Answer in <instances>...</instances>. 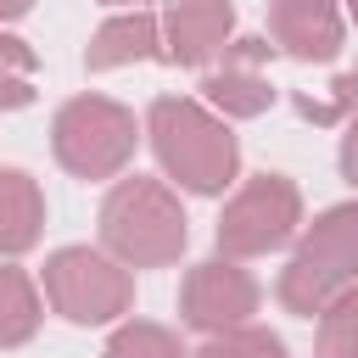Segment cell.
Returning <instances> with one entry per match:
<instances>
[{"mask_svg":"<svg viewBox=\"0 0 358 358\" xmlns=\"http://www.w3.org/2000/svg\"><path fill=\"white\" fill-rule=\"evenodd\" d=\"M28 6H34V0H0V22H6V17H22Z\"/></svg>","mask_w":358,"mask_h":358,"instance_id":"obj_20","label":"cell"},{"mask_svg":"<svg viewBox=\"0 0 358 358\" xmlns=\"http://www.w3.org/2000/svg\"><path fill=\"white\" fill-rule=\"evenodd\" d=\"M291 106H296V117H308V123H341V117H358V73H341L336 84H330V101H313V95H291Z\"/></svg>","mask_w":358,"mask_h":358,"instance_id":"obj_18","label":"cell"},{"mask_svg":"<svg viewBox=\"0 0 358 358\" xmlns=\"http://www.w3.org/2000/svg\"><path fill=\"white\" fill-rule=\"evenodd\" d=\"M101 241L112 257L134 263V268H162L185 252L190 229L179 213V196L162 179H117L112 196L101 201Z\"/></svg>","mask_w":358,"mask_h":358,"instance_id":"obj_2","label":"cell"},{"mask_svg":"<svg viewBox=\"0 0 358 358\" xmlns=\"http://www.w3.org/2000/svg\"><path fill=\"white\" fill-rule=\"evenodd\" d=\"M151 145H157L162 168L196 196H218L241 168V145H235L229 123L185 95L151 101Z\"/></svg>","mask_w":358,"mask_h":358,"instance_id":"obj_1","label":"cell"},{"mask_svg":"<svg viewBox=\"0 0 358 358\" xmlns=\"http://www.w3.org/2000/svg\"><path fill=\"white\" fill-rule=\"evenodd\" d=\"M179 313L185 324L207 330V336H224V330H241L246 313H257V280L246 268H235L229 257H207L185 274L179 285Z\"/></svg>","mask_w":358,"mask_h":358,"instance_id":"obj_7","label":"cell"},{"mask_svg":"<svg viewBox=\"0 0 358 358\" xmlns=\"http://www.w3.org/2000/svg\"><path fill=\"white\" fill-rule=\"evenodd\" d=\"M39 330V291L17 263H0V347H22Z\"/></svg>","mask_w":358,"mask_h":358,"instance_id":"obj_13","label":"cell"},{"mask_svg":"<svg viewBox=\"0 0 358 358\" xmlns=\"http://www.w3.org/2000/svg\"><path fill=\"white\" fill-rule=\"evenodd\" d=\"M341 173L358 185V117L347 123V134H341Z\"/></svg>","mask_w":358,"mask_h":358,"instance_id":"obj_19","label":"cell"},{"mask_svg":"<svg viewBox=\"0 0 358 358\" xmlns=\"http://www.w3.org/2000/svg\"><path fill=\"white\" fill-rule=\"evenodd\" d=\"M347 285H358V201H341L313 218L308 241L280 274V302L291 313H324Z\"/></svg>","mask_w":358,"mask_h":358,"instance_id":"obj_3","label":"cell"},{"mask_svg":"<svg viewBox=\"0 0 358 358\" xmlns=\"http://www.w3.org/2000/svg\"><path fill=\"white\" fill-rule=\"evenodd\" d=\"M268 50H274L268 39H235V45H224V62L207 67L201 90H207V101L224 117H257V112H268V101H274V84L263 73Z\"/></svg>","mask_w":358,"mask_h":358,"instance_id":"obj_8","label":"cell"},{"mask_svg":"<svg viewBox=\"0 0 358 358\" xmlns=\"http://www.w3.org/2000/svg\"><path fill=\"white\" fill-rule=\"evenodd\" d=\"M196 358H285V341L274 330H257V324H241V330H224L213 336Z\"/></svg>","mask_w":358,"mask_h":358,"instance_id":"obj_17","label":"cell"},{"mask_svg":"<svg viewBox=\"0 0 358 358\" xmlns=\"http://www.w3.org/2000/svg\"><path fill=\"white\" fill-rule=\"evenodd\" d=\"M45 229V196L22 168H0V257H17Z\"/></svg>","mask_w":358,"mask_h":358,"instance_id":"obj_12","label":"cell"},{"mask_svg":"<svg viewBox=\"0 0 358 358\" xmlns=\"http://www.w3.org/2000/svg\"><path fill=\"white\" fill-rule=\"evenodd\" d=\"M313 358H358V285H347L319 313V352Z\"/></svg>","mask_w":358,"mask_h":358,"instance_id":"obj_15","label":"cell"},{"mask_svg":"<svg viewBox=\"0 0 358 358\" xmlns=\"http://www.w3.org/2000/svg\"><path fill=\"white\" fill-rule=\"evenodd\" d=\"M106 358H185V347H179L173 330H162L151 319H134L106 341Z\"/></svg>","mask_w":358,"mask_h":358,"instance_id":"obj_16","label":"cell"},{"mask_svg":"<svg viewBox=\"0 0 358 358\" xmlns=\"http://www.w3.org/2000/svg\"><path fill=\"white\" fill-rule=\"evenodd\" d=\"M347 6H352V17H358V0H347Z\"/></svg>","mask_w":358,"mask_h":358,"instance_id":"obj_21","label":"cell"},{"mask_svg":"<svg viewBox=\"0 0 358 358\" xmlns=\"http://www.w3.org/2000/svg\"><path fill=\"white\" fill-rule=\"evenodd\" d=\"M45 296H50V308H56L62 319H73V324H106V319L129 313L134 280H129L112 257H101V252H90V246H62V252L45 263Z\"/></svg>","mask_w":358,"mask_h":358,"instance_id":"obj_5","label":"cell"},{"mask_svg":"<svg viewBox=\"0 0 358 358\" xmlns=\"http://www.w3.org/2000/svg\"><path fill=\"white\" fill-rule=\"evenodd\" d=\"M50 151L78 179H112L134 157V112L106 95H73L50 123Z\"/></svg>","mask_w":358,"mask_h":358,"instance_id":"obj_4","label":"cell"},{"mask_svg":"<svg viewBox=\"0 0 358 358\" xmlns=\"http://www.w3.org/2000/svg\"><path fill=\"white\" fill-rule=\"evenodd\" d=\"M34 78H39L34 45H22L17 34H0V112L28 106L34 101Z\"/></svg>","mask_w":358,"mask_h":358,"instance_id":"obj_14","label":"cell"},{"mask_svg":"<svg viewBox=\"0 0 358 358\" xmlns=\"http://www.w3.org/2000/svg\"><path fill=\"white\" fill-rule=\"evenodd\" d=\"M302 224V196L285 173H257L235 190V201L218 218V252L224 257H257L274 252L296 235Z\"/></svg>","mask_w":358,"mask_h":358,"instance_id":"obj_6","label":"cell"},{"mask_svg":"<svg viewBox=\"0 0 358 358\" xmlns=\"http://www.w3.org/2000/svg\"><path fill=\"white\" fill-rule=\"evenodd\" d=\"M112 6H134V0H112Z\"/></svg>","mask_w":358,"mask_h":358,"instance_id":"obj_22","label":"cell"},{"mask_svg":"<svg viewBox=\"0 0 358 358\" xmlns=\"http://www.w3.org/2000/svg\"><path fill=\"white\" fill-rule=\"evenodd\" d=\"M268 34L296 62H330L341 50V11L330 0H268Z\"/></svg>","mask_w":358,"mask_h":358,"instance_id":"obj_9","label":"cell"},{"mask_svg":"<svg viewBox=\"0 0 358 358\" xmlns=\"http://www.w3.org/2000/svg\"><path fill=\"white\" fill-rule=\"evenodd\" d=\"M162 56L168 62V45H162V28L151 11H129V17H112L95 28L90 50H84V67L90 73H106V67H123V62H151Z\"/></svg>","mask_w":358,"mask_h":358,"instance_id":"obj_11","label":"cell"},{"mask_svg":"<svg viewBox=\"0 0 358 358\" xmlns=\"http://www.w3.org/2000/svg\"><path fill=\"white\" fill-rule=\"evenodd\" d=\"M235 22V6L229 0H173L168 6V62H185V67H207L218 50H224V34Z\"/></svg>","mask_w":358,"mask_h":358,"instance_id":"obj_10","label":"cell"}]
</instances>
